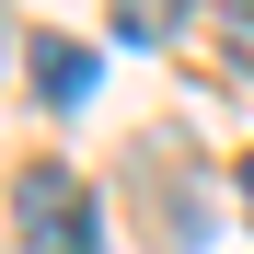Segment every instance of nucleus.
<instances>
[{"label":"nucleus","instance_id":"obj_3","mask_svg":"<svg viewBox=\"0 0 254 254\" xmlns=\"http://www.w3.org/2000/svg\"><path fill=\"white\" fill-rule=\"evenodd\" d=\"M174 23H185V0H116V35L127 47H162Z\"/></svg>","mask_w":254,"mask_h":254},{"label":"nucleus","instance_id":"obj_4","mask_svg":"<svg viewBox=\"0 0 254 254\" xmlns=\"http://www.w3.org/2000/svg\"><path fill=\"white\" fill-rule=\"evenodd\" d=\"M243 220H254V150H243Z\"/></svg>","mask_w":254,"mask_h":254},{"label":"nucleus","instance_id":"obj_1","mask_svg":"<svg viewBox=\"0 0 254 254\" xmlns=\"http://www.w3.org/2000/svg\"><path fill=\"white\" fill-rule=\"evenodd\" d=\"M12 231H23V254H104L93 185H81V174H47V162L12 185Z\"/></svg>","mask_w":254,"mask_h":254},{"label":"nucleus","instance_id":"obj_2","mask_svg":"<svg viewBox=\"0 0 254 254\" xmlns=\"http://www.w3.org/2000/svg\"><path fill=\"white\" fill-rule=\"evenodd\" d=\"M35 81H47L58 104H81V93H93V47H69V35H35Z\"/></svg>","mask_w":254,"mask_h":254}]
</instances>
